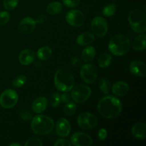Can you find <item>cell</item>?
I'll return each mask as SVG.
<instances>
[{
  "mask_svg": "<svg viewBox=\"0 0 146 146\" xmlns=\"http://www.w3.org/2000/svg\"><path fill=\"white\" fill-rule=\"evenodd\" d=\"M98 111L103 117L112 119L118 117L122 112L123 105L118 98L113 96H106L99 101Z\"/></svg>",
  "mask_w": 146,
  "mask_h": 146,
  "instance_id": "1",
  "label": "cell"
},
{
  "mask_svg": "<svg viewBox=\"0 0 146 146\" xmlns=\"http://www.w3.org/2000/svg\"><path fill=\"white\" fill-rule=\"evenodd\" d=\"M54 121L50 117L45 115H38L32 118L31 128L33 132L38 135H46L53 131Z\"/></svg>",
  "mask_w": 146,
  "mask_h": 146,
  "instance_id": "2",
  "label": "cell"
},
{
  "mask_svg": "<svg viewBox=\"0 0 146 146\" xmlns=\"http://www.w3.org/2000/svg\"><path fill=\"white\" fill-rule=\"evenodd\" d=\"M75 80L73 74L65 68H60L54 76V85L61 92H68L74 86Z\"/></svg>",
  "mask_w": 146,
  "mask_h": 146,
  "instance_id": "3",
  "label": "cell"
},
{
  "mask_svg": "<svg viewBox=\"0 0 146 146\" xmlns=\"http://www.w3.org/2000/svg\"><path fill=\"white\" fill-rule=\"evenodd\" d=\"M131 42L129 38L123 34H116L111 38L108 44V49L112 54L121 56L129 51Z\"/></svg>",
  "mask_w": 146,
  "mask_h": 146,
  "instance_id": "4",
  "label": "cell"
},
{
  "mask_svg": "<svg viewBox=\"0 0 146 146\" xmlns=\"http://www.w3.org/2000/svg\"><path fill=\"white\" fill-rule=\"evenodd\" d=\"M128 21L133 31L135 33H144L146 31L145 14L139 9H134L129 13Z\"/></svg>",
  "mask_w": 146,
  "mask_h": 146,
  "instance_id": "5",
  "label": "cell"
},
{
  "mask_svg": "<svg viewBox=\"0 0 146 146\" xmlns=\"http://www.w3.org/2000/svg\"><path fill=\"white\" fill-rule=\"evenodd\" d=\"M91 94V89L89 86L84 84H79L73 87L71 96L76 103L82 104L89 98Z\"/></svg>",
  "mask_w": 146,
  "mask_h": 146,
  "instance_id": "6",
  "label": "cell"
},
{
  "mask_svg": "<svg viewBox=\"0 0 146 146\" xmlns=\"http://www.w3.org/2000/svg\"><path fill=\"white\" fill-rule=\"evenodd\" d=\"M18 99V94L15 90L7 89L0 95V106L6 109H9L15 106Z\"/></svg>",
  "mask_w": 146,
  "mask_h": 146,
  "instance_id": "7",
  "label": "cell"
},
{
  "mask_svg": "<svg viewBox=\"0 0 146 146\" xmlns=\"http://www.w3.org/2000/svg\"><path fill=\"white\" fill-rule=\"evenodd\" d=\"M80 74L82 80L86 84H92L98 78V70L93 64H86L81 66Z\"/></svg>",
  "mask_w": 146,
  "mask_h": 146,
  "instance_id": "8",
  "label": "cell"
},
{
  "mask_svg": "<svg viewBox=\"0 0 146 146\" xmlns=\"http://www.w3.org/2000/svg\"><path fill=\"white\" fill-rule=\"evenodd\" d=\"M77 123L80 128L85 130H91L96 127L98 124V119L93 114L85 112L78 115Z\"/></svg>",
  "mask_w": 146,
  "mask_h": 146,
  "instance_id": "9",
  "label": "cell"
},
{
  "mask_svg": "<svg viewBox=\"0 0 146 146\" xmlns=\"http://www.w3.org/2000/svg\"><path fill=\"white\" fill-rule=\"evenodd\" d=\"M91 29L93 34L98 37H104L108 32V23L104 18L96 17L91 21Z\"/></svg>",
  "mask_w": 146,
  "mask_h": 146,
  "instance_id": "10",
  "label": "cell"
},
{
  "mask_svg": "<svg viewBox=\"0 0 146 146\" xmlns=\"http://www.w3.org/2000/svg\"><path fill=\"white\" fill-rule=\"evenodd\" d=\"M66 20L70 25L74 27H81L84 25L85 17L84 14L78 9L70 10L66 15Z\"/></svg>",
  "mask_w": 146,
  "mask_h": 146,
  "instance_id": "11",
  "label": "cell"
},
{
  "mask_svg": "<svg viewBox=\"0 0 146 146\" xmlns=\"http://www.w3.org/2000/svg\"><path fill=\"white\" fill-rule=\"evenodd\" d=\"M71 143L75 146H90L93 144V140L85 133L76 132L71 137Z\"/></svg>",
  "mask_w": 146,
  "mask_h": 146,
  "instance_id": "12",
  "label": "cell"
},
{
  "mask_svg": "<svg viewBox=\"0 0 146 146\" xmlns=\"http://www.w3.org/2000/svg\"><path fill=\"white\" fill-rule=\"evenodd\" d=\"M36 26V20L31 17H26L19 22L18 29L20 34L23 35H28L34 31Z\"/></svg>",
  "mask_w": 146,
  "mask_h": 146,
  "instance_id": "13",
  "label": "cell"
},
{
  "mask_svg": "<svg viewBox=\"0 0 146 146\" xmlns=\"http://www.w3.org/2000/svg\"><path fill=\"white\" fill-rule=\"evenodd\" d=\"M71 124L69 121L64 118H61L58 120L56 124V133L60 137L65 138L71 133Z\"/></svg>",
  "mask_w": 146,
  "mask_h": 146,
  "instance_id": "14",
  "label": "cell"
},
{
  "mask_svg": "<svg viewBox=\"0 0 146 146\" xmlns=\"http://www.w3.org/2000/svg\"><path fill=\"white\" fill-rule=\"evenodd\" d=\"M131 74L136 76L144 77L146 74L145 64L141 61H134L131 63L129 66Z\"/></svg>",
  "mask_w": 146,
  "mask_h": 146,
  "instance_id": "15",
  "label": "cell"
},
{
  "mask_svg": "<svg viewBox=\"0 0 146 146\" xmlns=\"http://www.w3.org/2000/svg\"><path fill=\"white\" fill-rule=\"evenodd\" d=\"M35 59V53L30 48H27L21 51L19 56V61L21 64L27 66L34 62Z\"/></svg>",
  "mask_w": 146,
  "mask_h": 146,
  "instance_id": "16",
  "label": "cell"
},
{
  "mask_svg": "<svg viewBox=\"0 0 146 146\" xmlns=\"http://www.w3.org/2000/svg\"><path fill=\"white\" fill-rule=\"evenodd\" d=\"M48 106V100L44 96H40L36 98L32 103L31 108L36 113H41L46 109Z\"/></svg>",
  "mask_w": 146,
  "mask_h": 146,
  "instance_id": "17",
  "label": "cell"
},
{
  "mask_svg": "<svg viewBox=\"0 0 146 146\" xmlns=\"http://www.w3.org/2000/svg\"><path fill=\"white\" fill-rule=\"evenodd\" d=\"M129 91V86L125 81H117L113 85L112 92L117 96H124Z\"/></svg>",
  "mask_w": 146,
  "mask_h": 146,
  "instance_id": "18",
  "label": "cell"
},
{
  "mask_svg": "<svg viewBox=\"0 0 146 146\" xmlns=\"http://www.w3.org/2000/svg\"><path fill=\"white\" fill-rule=\"evenodd\" d=\"M95 41V36L93 33L86 32L80 34L76 38V43L80 46H88Z\"/></svg>",
  "mask_w": 146,
  "mask_h": 146,
  "instance_id": "19",
  "label": "cell"
},
{
  "mask_svg": "<svg viewBox=\"0 0 146 146\" xmlns=\"http://www.w3.org/2000/svg\"><path fill=\"white\" fill-rule=\"evenodd\" d=\"M132 134L138 139H145L146 137V125L144 123H137L133 126Z\"/></svg>",
  "mask_w": 146,
  "mask_h": 146,
  "instance_id": "20",
  "label": "cell"
},
{
  "mask_svg": "<svg viewBox=\"0 0 146 146\" xmlns=\"http://www.w3.org/2000/svg\"><path fill=\"white\" fill-rule=\"evenodd\" d=\"M96 56V50L94 46H87L83 50L81 53V58L85 63L92 61Z\"/></svg>",
  "mask_w": 146,
  "mask_h": 146,
  "instance_id": "21",
  "label": "cell"
},
{
  "mask_svg": "<svg viewBox=\"0 0 146 146\" xmlns=\"http://www.w3.org/2000/svg\"><path fill=\"white\" fill-rule=\"evenodd\" d=\"M146 35L145 34H140L136 36L133 42V48L135 51H143L146 48Z\"/></svg>",
  "mask_w": 146,
  "mask_h": 146,
  "instance_id": "22",
  "label": "cell"
},
{
  "mask_svg": "<svg viewBox=\"0 0 146 146\" xmlns=\"http://www.w3.org/2000/svg\"><path fill=\"white\" fill-rule=\"evenodd\" d=\"M36 55L41 61H46L52 55V50L48 46L41 47L37 51Z\"/></svg>",
  "mask_w": 146,
  "mask_h": 146,
  "instance_id": "23",
  "label": "cell"
},
{
  "mask_svg": "<svg viewBox=\"0 0 146 146\" xmlns=\"http://www.w3.org/2000/svg\"><path fill=\"white\" fill-rule=\"evenodd\" d=\"M112 62V56L109 54L104 53L98 57V64L101 68H105L109 66Z\"/></svg>",
  "mask_w": 146,
  "mask_h": 146,
  "instance_id": "24",
  "label": "cell"
},
{
  "mask_svg": "<svg viewBox=\"0 0 146 146\" xmlns=\"http://www.w3.org/2000/svg\"><path fill=\"white\" fill-rule=\"evenodd\" d=\"M61 10H62V4L58 1L50 3L46 7V11L51 15H56L61 12Z\"/></svg>",
  "mask_w": 146,
  "mask_h": 146,
  "instance_id": "25",
  "label": "cell"
},
{
  "mask_svg": "<svg viewBox=\"0 0 146 146\" xmlns=\"http://www.w3.org/2000/svg\"><path fill=\"white\" fill-rule=\"evenodd\" d=\"M98 86L104 94H108L111 91V86L110 81L106 78H102L100 80L98 83Z\"/></svg>",
  "mask_w": 146,
  "mask_h": 146,
  "instance_id": "26",
  "label": "cell"
},
{
  "mask_svg": "<svg viewBox=\"0 0 146 146\" xmlns=\"http://www.w3.org/2000/svg\"><path fill=\"white\" fill-rule=\"evenodd\" d=\"M116 9V5L114 3H111V4H108L104 7V9H103V14L108 17H112L115 14Z\"/></svg>",
  "mask_w": 146,
  "mask_h": 146,
  "instance_id": "27",
  "label": "cell"
},
{
  "mask_svg": "<svg viewBox=\"0 0 146 146\" xmlns=\"http://www.w3.org/2000/svg\"><path fill=\"white\" fill-rule=\"evenodd\" d=\"M77 109V106H76V104H75L74 102H69L66 103V104L65 105L64 108V113L66 115H68V116H71V115H74V113H76Z\"/></svg>",
  "mask_w": 146,
  "mask_h": 146,
  "instance_id": "28",
  "label": "cell"
},
{
  "mask_svg": "<svg viewBox=\"0 0 146 146\" xmlns=\"http://www.w3.org/2000/svg\"><path fill=\"white\" fill-rule=\"evenodd\" d=\"M27 82V76L23 74L17 76L16 78H14L12 81V86L14 88H20L23 86Z\"/></svg>",
  "mask_w": 146,
  "mask_h": 146,
  "instance_id": "29",
  "label": "cell"
},
{
  "mask_svg": "<svg viewBox=\"0 0 146 146\" xmlns=\"http://www.w3.org/2000/svg\"><path fill=\"white\" fill-rule=\"evenodd\" d=\"M50 103H51V106L54 108L58 107L61 103V95L58 93H54L50 98Z\"/></svg>",
  "mask_w": 146,
  "mask_h": 146,
  "instance_id": "30",
  "label": "cell"
},
{
  "mask_svg": "<svg viewBox=\"0 0 146 146\" xmlns=\"http://www.w3.org/2000/svg\"><path fill=\"white\" fill-rule=\"evenodd\" d=\"M19 4V0H4L3 5L7 10L14 9Z\"/></svg>",
  "mask_w": 146,
  "mask_h": 146,
  "instance_id": "31",
  "label": "cell"
},
{
  "mask_svg": "<svg viewBox=\"0 0 146 146\" xmlns=\"http://www.w3.org/2000/svg\"><path fill=\"white\" fill-rule=\"evenodd\" d=\"M10 19V15L7 11H3L0 12V26L7 24Z\"/></svg>",
  "mask_w": 146,
  "mask_h": 146,
  "instance_id": "32",
  "label": "cell"
},
{
  "mask_svg": "<svg viewBox=\"0 0 146 146\" xmlns=\"http://www.w3.org/2000/svg\"><path fill=\"white\" fill-rule=\"evenodd\" d=\"M25 146H41L42 142L38 138H31L29 139L24 144Z\"/></svg>",
  "mask_w": 146,
  "mask_h": 146,
  "instance_id": "33",
  "label": "cell"
},
{
  "mask_svg": "<svg viewBox=\"0 0 146 146\" xmlns=\"http://www.w3.org/2000/svg\"><path fill=\"white\" fill-rule=\"evenodd\" d=\"M81 2V0H63L64 5L69 8H74L77 7Z\"/></svg>",
  "mask_w": 146,
  "mask_h": 146,
  "instance_id": "34",
  "label": "cell"
},
{
  "mask_svg": "<svg viewBox=\"0 0 146 146\" xmlns=\"http://www.w3.org/2000/svg\"><path fill=\"white\" fill-rule=\"evenodd\" d=\"M21 117L23 120L24 121H29V120H31L32 118L33 115L32 113L30 112L29 110H23L21 112Z\"/></svg>",
  "mask_w": 146,
  "mask_h": 146,
  "instance_id": "35",
  "label": "cell"
},
{
  "mask_svg": "<svg viewBox=\"0 0 146 146\" xmlns=\"http://www.w3.org/2000/svg\"><path fill=\"white\" fill-rule=\"evenodd\" d=\"M55 146H71V143L69 142V141L64 138H61V139L58 140L56 143L54 144Z\"/></svg>",
  "mask_w": 146,
  "mask_h": 146,
  "instance_id": "36",
  "label": "cell"
},
{
  "mask_svg": "<svg viewBox=\"0 0 146 146\" xmlns=\"http://www.w3.org/2000/svg\"><path fill=\"white\" fill-rule=\"evenodd\" d=\"M107 135H108V132H107L106 129L103 128L99 130L98 133V137L100 141H104L107 138Z\"/></svg>",
  "mask_w": 146,
  "mask_h": 146,
  "instance_id": "37",
  "label": "cell"
},
{
  "mask_svg": "<svg viewBox=\"0 0 146 146\" xmlns=\"http://www.w3.org/2000/svg\"><path fill=\"white\" fill-rule=\"evenodd\" d=\"M71 64L74 67H80L81 66V61L78 56H73L71 58Z\"/></svg>",
  "mask_w": 146,
  "mask_h": 146,
  "instance_id": "38",
  "label": "cell"
},
{
  "mask_svg": "<svg viewBox=\"0 0 146 146\" xmlns=\"http://www.w3.org/2000/svg\"><path fill=\"white\" fill-rule=\"evenodd\" d=\"M71 96H70V94H68V93H65V94H62V95L61 96V101H62L63 103H65V104L69 102V101H71Z\"/></svg>",
  "mask_w": 146,
  "mask_h": 146,
  "instance_id": "39",
  "label": "cell"
},
{
  "mask_svg": "<svg viewBox=\"0 0 146 146\" xmlns=\"http://www.w3.org/2000/svg\"><path fill=\"white\" fill-rule=\"evenodd\" d=\"M10 145L11 146H21V144H19V143H11V144H10Z\"/></svg>",
  "mask_w": 146,
  "mask_h": 146,
  "instance_id": "40",
  "label": "cell"
}]
</instances>
